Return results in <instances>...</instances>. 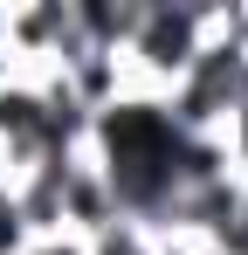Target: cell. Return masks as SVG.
Instances as JSON below:
<instances>
[{
  "label": "cell",
  "instance_id": "cell-3",
  "mask_svg": "<svg viewBox=\"0 0 248 255\" xmlns=\"http://www.w3.org/2000/svg\"><path fill=\"white\" fill-rule=\"evenodd\" d=\"M14 255H90V249H83L76 235H28Z\"/></svg>",
  "mask_w": 248,
  "mask_h": 255
},
{
  "label": "cell",
  "instance_id": "cell-2",
  "mask_svg": "<svg viewBox=\"0 0 248 255\" xmlns=\"http://www.w3.org/2000/svg\"><path fill=\"white\" fill-rule=\"evenodd\" d=\"M83 249L90 255H159V242H152V228H138V221H111V228L90 235Z\"/></svg>",
  "mask_w": 248,
  "mask_h": 255
},
{
  "label": "cell",
  "instance_id": "cell-4",
  "mask_svg": "<svg viewBox=\"0 0 248 255\" xmlns=\"http://www.w3.org/2000/svg\"><path fill=\"white\" fill-rule=\"evenodd\" d=\"M21 242H28V228H21V214H14V200L0 193V255H14Z\"/></svg>",
  "mask_w": 248,
  "mask_h": 255
},
{
  "label": "cell",
  "instance_id": "cell-5",
  "mask_svg": "<svg viewBox=\"0 0 248 255\" xmlns=\"http://www.w3.org/2000/svg\"><path fill=\"white\" fill-rule=\"evenodd\" d=\"M0 62H7V0H0Z\"/></svg>",
  "mask_w": 248,
  "mask_h": 255
},
{
  "label": "cell",
  "instance_id": "cell-1",
  "mask_svg": "<svg viewBox=\"0 0 248 255\" xmlns=\"http://www.w3.org/2000/svg\"><path fill=\"white\" fill-rule=\"evenodd\" d=\"M207 28H214V7L207 0H145L138 7V28L124 42V90L131 97H172V83L193 69V55L207 48Z\"/></svg>",
  "mask_w": 248,
  "mask_h": 255
}]
</instances>
